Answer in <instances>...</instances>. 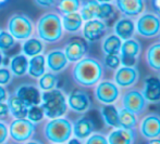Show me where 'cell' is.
<instances>
[{"mask_svg":"<svg viewBox=\"0 0 160 144\" xmlns=\"http://www.w3.org/2000/svg\"><path fill=\"white\" fill-rule=\"evenodd\" d=\"M103 75L101 63L93 58H84L76 62L72 76L76 84L83 87H92L98 84Z\"/></svg>","mask_w":160,"mask_h":144,"instance_id":"obj_1","label":"cell"},{"mask_svg":"<svg viewBox=\"0 0 160 144\" xmlns=\"http://www.w3.org/2000/svg\"><path fill=\"white\" fill-rule=\"evenodd\" d=\"M37 34L38 38L45 42L53 44L59 41L63 34L61 17L53 12L40 16L37 22Z\"/></svg>","mask_w":160,"mask_h":144,"instance_id":"obj_2","label":"cell"},{"mask_svg":"<svg viewBox=\"0 0 160 144\" xmlns=\"http://www.w3.org/2000/svg\"><path fill=\"white\" fill-rule=\"evenodd\" d=\"M42 109L45 116L55 119L60 118L67 113L68 103L64 93L59 89H52L49 91H44L42 94Z\"/></svg>","mask_w":160,"mask_h":144,"instance_id":"obj_3","label":"cell"},{"mask_svg":"<svg viewBox=\"0 0 160 144\" xmlns=\"http://www.w3.org/2000/svg\"><path fill=\"white\" fill-rule=\"evenodd\" d=\"M72 123L65 118H55L45 127V136L50 142L63 143L70 140Z\"/></svg>","mask_w":160,"mask_h":144,"instance_id":"obj_4","label":"cell"},{"mask_svg":"<svg viewBox=\"0 0 160 144\" xmlns=\"http://www.w3.org/2000/svg\"><path fill=\"white\" fill-rule=\"evenodd\" d=\"M8 30L14 39H28L33 34V22L25 14H13L8 21Z\"/></svg>","mask_w":160,"mask_h":144,"instance_id":"obj_5","label":"cell"},{"mask_svg":"<svg viewBox=\"0 0 160 144\" xmlns=\"http://www.w3.org/2000/svg\"><path fill=\"white\" fill-rule=\"evenodd\" d=\"M135 30L145 38L156 37L160 34V16L152 12L144 13L137 20Z\"/></svg>","mask_w":160,"mask_h":144,"instance_id":"obj_6","label":"cell"},{"mask_svg":"<svg viewBox=\"0 0 160 144\" xmlns=\"http://www.w3.org/2000/svg\"><path fill=\"white\" fill-rule=\"evenodd\" d=\"M120 96V89L110 80H103L97 84L95 88V98L102 104H112Z\"/></svg>","mask_w":160,"mask_h":144,"instance_id":"obj_7","label":"cell"},{"mask_svg":"<svg viewBox=\"0 0 160 144\" xmlns=\"http://www.w3.org/2000/svg\"><path fill=\"white\" fill-rule=\"evenodd\" d=\"M139 53H141V44L138 42V40L133 39V38L124 40L122 42L120 53H119L121 65L128 67H135Z\"/></svg>","mask_w":160,"mask_h":144,"instance_id":"obj_8","label":"cell"},{"mask_svg":"<svg viewBox=\"0 0 160 144\" xmlns=\"http://www.w3.org/2000/svg\"><path fill=\"white\" fill-rule=\"evenodd\" d=\"M146 100L143 93L136 89L128 91L122 98V109L130 111L135 115H139L146 109Z\"/></svg>","mask_w":160,"mask_h":144,"instance_id":"obj_9","label":"cell"},{"mask_svg":"<svg viewBox=\"0 0 160 144\" xmlns=\"http://www.w3.org/2000/svg\"><path fill=\"white\" fill-rule=\"evenodd\" d=\"M35 131V125L25 118L15 119L10 126V136L18 142H24L32 137Z\"/></svg>","mask_w":160,"mask_h":144,"instance_id":"obj_10","label":"cell"},{"mask_svg":"<svg viewBox=\"0 0 160 144\" xmlns=\"http://www.w3.org/2000/svg\"><path fill=\"white\" fill-rule=\"evenodd\" d=\"M87 50H88V47H87V44L84 39L74 38L65 44L63 52L69 62L76 63L82 58H84L85 54L87 53Z\"/></svg>","mask_w":160,"mask_h":144,"instance_id":"obj_11","label":"cell"},{"mask_svg":"<svg viewBox=\"0 0 160 144\" xmlns=\"http://www.w3.org/2000/svg\"><path fill=\"white\" fill-rule=\"evenodd\" d=\"M68 106L75 113H85L91 107V99L83 90H73L67 99Z\"/></svg>","mask_w":160,"mask_h":144,"instance_id":"obj_12","label":"cell"},{"mask_svg":"<svg viewBox=\"0 0 160 144\" xmlns=\"http://www.w3.org/2000/svg\"><path fill=\"white\" fill-rule=\"evenodd\" d=\"M106 30H107V25L103 21H100L98 19H94L91 21H87L84 24L83 27V37L85 41L88 42H96L100 38L103 37Z\"/></svg>","mask_w":160,"mask_h":144,"instance_id":"obj_13","label":"cell"},{"mask_svg":"<svg viewBox=\"0 0 160 144\" xmlns=\"http://www.w3.org/2000/svg\"><path fill=\"white\" fill-rule=\"evenodd\" d=\"M139 131L144 138L152 140L160 137V116L157 114H149L142 120Z\"/></svg>","mask_w":160,"mask_h":144,"instance_id":"obj_14","label":"cell"},{"mask_svg":"<svg viewBox=\"0 0 160 144\" xmlns=\"http://www.w3.org/2000/svg\"><path fill=\"white\" fill-rule=\"evenodd\" d=\"M139 77V73L136 67L121 66L114 74V84L119 88H128L136 84Z\"/></svg>","mask_w":160,"mask_h":144,"instance_id":"obj_15","label":"cell"},{"mask_svg":"<svg viewBox=\"0 0 160 144\" xmlns=\"http://www.w3.org/2000/svg\"><path fill=\"white\" fill-rule=\"evenodd\" d=\"M15 95L24 103L28 107L33 105H39L42 94L39 90L32 85H22L17 89Z\"/></svg>","mask_w":160,"mask_h":144,"instance_id":"obj_16","label":"cell"},{"mask_svg":"<svg viewBox=\"0 0 160 144\" xmlns=\"http://www.w3.org/2000/svg\"><path fill=\"white\" fill-rule=\"evenodd\" d=\"M114 1L119 11L128 17L137 16L142 14L145 9L144 0H114Z\"/></svg>","mask_w":160,"mask_h":144,"instance_id":"obj_17","label":"cell"},{"mask_svg":"<svg viewBox=\"0 0 160 144\" xmlns=\"http://www.w3.org/2000/svg\"><path fill=\"white\" fill-rule=\"evenodd\" d=\"M46 64L51 73H60L67 68L69 61L65 57L64 52L61 50H52L47 53Z\"/></svg>","mask_w":160,"mask_h":144,"instance_id":"obj_18","label":"cell"},{"mask_svg":"<svg viewBox=\"0 0 160 144\" xmlns=\"http://www.w3.org/2000/svg\"><path fill=\"white\" fill-rule=\"evenodd\" d=\"M146 102H160V79L155 76H150L145 80L144 91L142 92Z\"/></svg>","mask_w":160,"mask_h":144,"instance_id":"obj_19","label":"cell"},{"mask_svg":"<svg viewBox=\"0 0 160 144\" xmlns=\"http://www.w3.org/2000/svg\"><path fill=\"white\" fill-rule=\"evenodd\" d=\"M135 139H136V134L134 130L117 128L110 132L107 140L108 144H133Z\"/></svg>","mask_w":160,"mask_h":144,"instance_id":"obj_20","label":"cell"},{"mask_svg":"<svg viewBox=\"0 0 160 144\" xmlns=\"http://www.w3.org/2000/svg\"><path fill=\"white\" fill-rule=\"evenodd\" d=\"M135 34V23L130 17H122L114 24V35L121 40H128Z\"/></svg>","mask_w":160,"mask_h":144,"instance_id":"obj_21","label":"cell"},{"mask_svg":"<svg viewBox=\"0 0 160 144\" xmlns=\"http://www.w3.org/2000/svg\"><path fill=\"white\" fill-rule=\"evenodd\" d=\"M94 129H95V126H94L93 120L87 117H82L78 119L72 126V132L78 140L87 139L89 136H92Z\"/></svg>","mask_w":160,"mask_h":144,"instance_id":"obj_22","label":"cell"},{"mask_svg":"<svg viewBox=\"0 0 160 144\" xmlns=\"http://www.w3.org/2000/svg\"><path fill=\"white\" fill-rule=\"evenodd\" d=\"M62 27L68 33H78L83 26V19L78 12L69 13V14H63L61 17Z\"/></svg>","mask_w":160,"mask_h":144,"instance_id":"obj_23","label":"cell"},{"mask_svg":"<svg viewBox=\"0 0 160 144\" xmlns=\"http://www.w3.org/2000/svg\"><path fill=\"white\" fill-rule=\"evenodd\" d=\"M46 73V58L42 54L35 55L28 61V74L33 78H39Z\"/></svg>","mask_w":160,"mask_h":144,"instance_id":"obj_24","label":"cell"},{"mask_svg":"<svg viewBox=\"0 0 160 144\" xmlns=\"http://www.w3.org/2000/svg\"><path fill=\"white\" fill-rule=\"evenodd\" d=\"M10 72L17 77H22L28 73V60L24 54L14 55L10 60Z\"/></svg>","mask_w":160,"mask_h":144,"instance_id":"obj_25","label":"cell"},{"mask_svg":"<svg viewBox=\"0 0 160 144\" xmlns=\"http://www.w3.org/2000/svg\"><path fill=\"white\" fill-rule=\"evenodd\" d=\"M101 116L105 123L109 127L120 128L119 121V109L113 104H107L101 109Z\"/></svg>","mask_w":160,"mask_h":144,"instance_id":"obj_26","label":"cell"},{"mask_svg":"<svg viewBox=\"0 0 160 144\" xmlns=\"http://www.w3.org/2000/svg\"><path fill=\"white\" fill-rule=\"evenodd\" d=\"M8 107L9 112L17 119L25 118L28 115V107L17 95H12L8 99Z\"/></svg>","mask_w":160,"mask_h":144,"instance_id":"obj_27","label":"cell"},{"mask_svg":"<svg viewBox=\"0 0 160 144\" xmlns=\"http://www.w3.org/2000/svg\"><path fill=\"white\" fill-rule=\"evenodd\" d=\"M44 51V44L38 38H30L22 46V52L25 57L33 58L35 55L42 54Z\"/></svg>","mask_w":160,"mask_h":144,"instance_id":"obj_28","label":"cell"},{"mask_svg":"<svg viewBox=\"0 0 160 144\" xmlns=\"http://www.w3.org/2000/svg\"><path fill=\"white\" fill-rule=\"evenodd\" d=\"M122 40L117 35H108L102 41V51L105 54H119Z\"/></svg>","mask_w":160,"mask_h":144,"instance_id":"obj_29","label":"cell"},{"mask_svg":"<svg viewBox=\"0 0 160 144\" xmlns=\"http://www.w3.org/2000/svg\"><path fill=\"white\" fill-rule=\"evenodd\" d=\"M146 61L148 66L154 71H160V42L154 44L146 52Z\"/></svg>","mask_w":160,"mask_h":144,"instance_id":"obj_30","label":"cell"},{"mask_svg":"<svg viewBox=\"0 0 160 144\" xmlns=\"http://www.w3.org/2000/svg\"><path fill=\"white\" fill-rule=\"evenodd\" d=\"M119 121H120V128L134 130L137 125V117L128 109H121L119 111Z\"/></svg>","mask_w":160,"mask_h":144,"instance_id":"obj_31","label":"cell"},{"mask_svg":"<svg viewBox=\"0 0 160 144\" xmlns=\"http://www.w3.org/2000/svg\"><path fill=\"white\" fill-rule=\"evenodd\" d=\"M98 2L95 0H88L85 3L82 4L81 7V16H82L83 21H91V20L96 19V13L97 9H98Z\"/></svg>","mask_w":160,"mask_h":144,"instance_id":"obj_32","label":"cell"},{"mask_svg":"<svg viewBox=\"0 0 160 144\" xmlns=\"http://www.w3.org/2000/svg\"><path fill=\"white\" fill-rule=\"evenodd\" d=\"M82 7V0H59L58 9L63 14L78 12Z\"/></svg>","mask_w":160,"mask_h":144,"instance_id":"obj_33","label":"cell"},{"mask_svg":"<svg viewBox=\"0 0 160 144\" xmlns=\"http://www.w3.org/2000/svg\"><path fill=\"white\" fill-rule=\"evenodd\" d=\"M57 84V75L53 73H45L42 76H40L39 80H38V86L44 91H49V90L55 89Z\"/></svg>","mask_w":160,"mask_h":144,"instance_id":"obj_34","label":"cell"},{"mask_svg":"<svg viewBox=\"0 0 160 144\" xmlns=\"http://www.w3.org/2000/svg\"><path fill=\"white\" fill-rule=\"evenodd\" d=\"M113 13H114V8L110 2L109 3H99L96 13V19L100 20V21L109 20L113 15Z\"/></svg>","mask_w":160,"mask_h":144,"instance_id":"obj_35","label":"cell"},{"mask_svg":"<svg viewBox=\"0 0 160 144\" xmlns=\"http://www.w3.org/2000/svg\"><path fill=\"white\" fill-rule=\"evenodd\" d=\"M15 44V39L9 31H0V51L10 50Z\"/></svg>","mask_w":160,"mask_h":144,"instance_id":"obj_36","label":"cell"},{"mask_svg":"<svg viewBox=\"0 0 160 144\" xmlns=\"http://www.w3.org/2000/svg\"><path fill=\"white\" fill-rule=\"evenodd\" d=\"M45 114L42 106H39V105H33V106L28 107L26 117H28V119L30 121H32V123H39L40 120H42Z\"/></svg>","mask_w":160,"mask_h":144,"instance_id":"obj_37","label":"cell"},{"mask_svg":"<svg viewBox=\"0 0 160 144\" xmlns=\"http://www.w3.org/2000/svg\"><path fill=\"white\" fill-rule=\"evenodd\" d=\"M103 64L109 69H118L121 65V61L119 54H106Z\"/></svg>","mask_w":160,"mask_h":144,"instance_id":"obj_38","label":"cell"},{"mask_svg":"<svg viewBox=\"0 0 160 144\" xmlns=\"http://www.w3.org/2000/svg\"><path fill=\"white\" fill-rule=\"evenodd\" d=\"M85 144H108V140L105 136L100 133H95L88 137Z\"/></svg>","mask_w":160,"mask_h":144,"instance_id":"obj_39","label":"cell"},{"mask_svg":"<svg viewBox=\"0 0 160 144\" xmlns=\"http://www.w3.org/2000/svg\"><path fill=\"white\" fill-rule=\"evenodd\" d=\"M12 74L10 69L8 68H0V86H6L11 81Z\"/></svg>","mask_w":160,"mask_h":144,"instance_id":"obj_40","label":"cell"},{"mask_svg":"<svg viewBox=\"0 0 160 144\" xmlns=\"http://www.w3.org/2000/svg\"><path fill=\"white\" fill-rule=\"evenodd\" d=\"M34 2L42 9H50L56 4V0H34Z\"/></svg>","mask_w":160,"mask_h":144,"instance_id":"obj_41","label":"cell"},{"mask_svg":"<svg viewBox=\"0 0 160 144\" xmlns=\"http://www.w3.org/2000/svg\"><path fill=\"white\" fill-rule=\"evenodd\" d=\"M7 137H8V129H7L4 123H0V144H2L6 141Z\"/></svg>","mask_w":160,"mask_h":144,"instance_id":"obj_42","label":"cell"},{"mask_svg":"<svg viewBox=\"0 0 160 144\" xmlns=\"http://www.w3.org/2000/svg\"><path fill=\"white\" fill-rule=\"evenodd\" d=\"M9 107H8V104L3 102H0V119L2 118H6L7 116L9 115Z\"/></svg>","mask_w":160,"mask_h":144,"instance_id":"obj_43","label":"cell"},{"mask_svg":"<svg viewBox=\"0 0 160 144\" xmlns=\"http://www.w3.org/2000/svg\"><path fill=\"white\" fill-rule=\"evenodd\" d=\"M152 8L155 9V11L158 13V15L160 16V0H152Z\"/></svg>","mask_w":160,"mask_h":144,"instance_id":"obj_44","label":"cell"},{"mask_svg":"<svg viewBox=\"0 0 160 144\" xmlns=\"http://www.w3.org/2000/svg\"><path fill=\"white\" fill-rule=\"evenodd\" d=\"M7 100V91L2 86H0V102H3Z\"/></svg>","mask_w":160,"mask_h":144,"instance_id":"obj_45","label":"cell"},{"mask_svg":"<svg viewBox=\"0 0 160 144\" xmlns=\"http://www.w3.org/2000/svg\"><path fill=\"white\" fill-rule=\"evenodd\" d=\"M146 144H160V139H152Z\"/></svg>","mask_w":160,"mask_h":144,"instance_id":"obj_46","label":"cell"},{"mask_svg":"<svg viewBox=\"0 0 160 144\" xmlns=\"http://www.w3.org/2000/svg\"><path fill=\"white\" fill-rule=\"evenodd\" d=\"M68 144H81V142L78 139H71V140H69Z\"/></svg>","mask_w":160,"mask_h":144,"instance_id":"obj_47","label":"cell"},{"mask_svg":"<svg viewBox=\"0 0 160 144\" xmlns=\"http://www.w3.org/2000/svg\"><path fill=\"white\" fill-rule=\"evenodd\" d=\"M95 1H97L98 3H109L112 0H95Z\"/></svg>","mask_w":160,"mask_h":144,"instance_id":"obj_48","label":"cell"},{"mask_svg":"<svg viewBox=\"0 0 160 144\" xmlns=\"http://www.w3.org/2000/svg\"><path fill=\"white\" fill-rule=\"evenodd\" d=\"M2 63H3V54H2V52L0 51V66L2 65Z\"/></svg>","mask_w":160,"mask_h":144,"instance_id":"obj_49","label":"cell"},{"mask_svg":"<svg viewBox=\"0 0 160 144\" xmlns=\"http://www.w3.org/2000/svg\"><path fill=\"white\" fill-rule=\"evenodd\" d=\"M26 144H40V143H38V142H36V141H32V142H28Z\"/></svg>","mask_w":160,"mask_h":144,"instance_id":"obj_50","label":"cell"},{"mask_svg":"<svg viewBox=\"0 0 160 144\" xmlns=\"http://www.w3.org/2000/svg\"><path fill=\"white\" fill-rule=\"evenodd\" d=\"M8 0H0V4H3L4 2H7Z\"/></svg>","mask_w":160,"mask_h":144,"instance_id":"obj_51","label":"cell"},{"mask_svg":"<svg viewBox=\"0 0 160 144\" xmlns=\"http://www.w3.org/2000/svg\"><path fill=\"white\" fill-rule=\"evenodd\" d=\"M0 31H1V30H0Z\"/></svg>","mask_w":160,"mask_h":144,"instance_id":"obj_52","label":"cell"}]
</instances>
